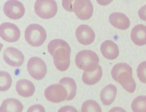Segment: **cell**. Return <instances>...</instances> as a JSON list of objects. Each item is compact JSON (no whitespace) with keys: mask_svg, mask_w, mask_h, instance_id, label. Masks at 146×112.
<instances>
[{"mask_svg":"<svg viewBox=\"0 0 146 112\" xmlns=\"http://www.w3.org/2000/svg\"><path fill=\"white\" fill-rule=\"evenodd\" d=\"M138 14L141 19L146 21V5L139 9Z\"/></svg>","mask_w":146,"mask_h":112,"instance_id":"cell-27","label":"cell"},{"mask_svg":"<svg viewBox=\"0 0 146 112\" xmlns=\"http://www.w3.org/2000/svg\"><path fill=\"white\" fill-rule=\"evenodd\" d=\"M16 90L18 94L24 97H30L35 91L33 84L28 80L23 79L19 80L16 85Z\"/></svg>","mask_w":146,"mask_h":112,"instance_id":"cell-15","label":"cell"},{"mask_svg":"<svg viewBox=\"0 0 146 112\" xmlns=\"http://www.w3.org/2000/svg\"><path fill=\"white\" fill-rule=\"evenodd\" d=\"M59 84L63 85L68 92L67 101H70L74 98L76 96L77 86L75 80L70 77L62 78L59 82Z\"/></svg>","mask_w":146,"mask_h":112,"instance_id":"cell-20","label":"cell"},{"mask_svg":"<svg viewBox=\"0 0 146 112\" xmlns=\"http://www.w3.org/2000/svg\"><path fill=\"white\" fill-rule=\"evenodd\" d=\"M131 108L133 112H146V96L136 97L132 102Z\"/></svg>","mask_w":146,"mask_h":112,"instance_id":"cell-21","label":"cell"},{"mask_svg":"<svg viewBox=\"0 0 146 112\" xmlns=\"http://www.w3.org/2000/svg\"><path fill=\"white\" fill-rule=\"evenodd\" d=\"M117 94V87L114 85L110 84L102 90L100 94V99L104 105H109L115 100Z\"/></svg>","mask_w":146,"mask_h":112,"instance_id":"cell-17","label":"cell"},{"mask_svg":"<svg viewBox=\"0 0 146 112\" xmlns=\"http://www.w3.org/2000/svg\"><path fill=\"white\" fill-rule=\"evenodd\" d=\"M0 32L1 38L6 42H16L20 37V30L16 25L13 23H5L1 24Z\"/></svg>","mask_w":146,"mask_h":112,"instance_id":"cell-10","label":"cell"},{"mask_svg":"<svg viewBox=\"0 0 146 112\" xmlns=\"http://www.w3.org/2000/svg\"><path fill=\"white\" fill-rule=\"evenodd\" d=\"M131 38L137 45L142 46L146 44V26L143 25H136L132 30Z\"/></svg>","mask_w":146,"mask_h":112,"instance_id":"cell-16","label":"cell"},{"mask_svg":"<svg viewBox=\"0 0 146 112\" xmlns=\"http://www.w3.org/2000/svg\"><path fill=\"white\" fill-rule=\"evenodd\" d=\"M27 68L30 75L36 80H42L47 73L46 64L43 60L37 57H33L29 59Z\"/></svg>","mask_w":146,"mask_h":112,"instance_id":"cell-6","label":"cell"},{"mask_svg":"<svg viewBox=\"0 0 146 112\" xmlns=\"http://www.w3.org/2000/svg\"><path fill=\"white\" fill-rule=\"evenodd\" d=\"M82 112H102L99 104L95 100H88L83 103L81 107Z\"/></svg>","mask_w":146,"mask_h":112,"instance_id":"cell-22","label":"cell"},{"mask_svg":"<svg viewBox=\"0 0 146 112\" xmlns=\"http://www.w3.org/2000/svg\"><path fill=\"white\" fill-rule=\"evenodd\" d=\"M109 112H127L123 108L120 107H114L110 110Z\"/></svg>","mask_w":146,"mask_h":112,"instance_id":"cell-28","label":"cell"},{"mask_svg":"<svg viewBox=\"0 0 146 112\" xmlns=\"http://www.w3.org/2000/svg\"><path fill=\"white\" fill-rule=\"evenodd\" d=\"M46 98L50 102L59 103L65 100L68 97V92L62 85L53 84L48 87L44 91Z\"/></svg>","mask_w":146,"mask_h":112,"instance_id":"cell-7","label":"cell"},{"mask_svg":"<svg viewBox=\"0 0 146 112\" xmlns=\"http://www.w3.org/2000/svg\"><path fill=\"white\" fill-rule=\"evenodd\" d=\"M110 23L113 26L119 29H127L130 25V21L128 17L120 12H114L109 17Z\"/></svg>","mask_w":146,"mask_h":112,"instance_id":"cell-14","label":"cell"},{"mask_svg":"<svg viewBox=\"0 0 146 112\" xmlns=\"http://www.w3.org/2000/svg\"><path fill=\"white\" fill-rule=\"evenodd\" d=\"M27 112H45V110L42 105H35L29 107Z\"/></svg>","mask_w":146,"mask_h":112,"instance_id":"cell-25","label":"cell"},{"mask_svg":"<svg viewBox=\"0 0 146 112\" xmlns=\"http://www.w3.org/2000/svg\"><path fill=\"white\" fill-rule=\"evenodd\" d=\"M23 108V105L18 100L9 98L3 102L1 107V112H22Z\"/></svg>","mask_w":146,"mask_h":112,"instance_id":"cell-18","label":"cell"},{"mask_svg":"<svg viewBox=\"0 0 146 112\" xmlns=\"http://www.w3.org/2000/svg\"><path fill=\"white\" fill-rule=\"evenodd\" d=\"M3 58L7 64L14 67H20L24 61L23 53L16 48L9 47L3 50Z\"/></svg>","mask_w":146,"mask_h":112,"instance_id":"cell-9","label":"cell"},{"mask_svg":"<svg viewBox=\"0 0 146 112\" xmlns=\"http://www.w3.org/2000/svg\"><path fill=\"white\" fill-rule=\"evenodd\" d=\"M25 39L31 46L38 47L41 45L46 38V31L40 25L33 24L29 25L25 30Z\"/></svg>","mask_w":146,"mask_h":112,"instance_id":"cell-4","label":"cell"},{"mask_svg":"<svg viewBox=\"0 0 146 112\" xmlns=\"http://www.w3.org/2000/svg\"><path fill=\"white\" fill-rule=\"evenodd\" d=\"M111 74L113 78L128 92L133 93L135 91L136 84L133 78L132 69L129 64L124 63L116 64Z\"/></svg>","mask_w":146,"mask_h":112,"instance_id":"cell-2","label":"cell"},{"mask_svg":"<svg viewBox=\"0 0 146 112\" xmlns=\"http://www.w3.org/2000/svg\"><path fill=\"white\" fill-rule=\"evenodd\" d=\"M58 112H78L76 109L70 105H67L62 107Z\"/></svg>","mask_w":146,"mask_h":112,"instance_id":"cell-26","label":"cell"},{"mask_svg":"<svg viewBox=\"0 0 146 112\" xmlns=\"http://www.w3.org/2000/svg\"><path fill=\"white\" fill-rule=\"evenodd\" d=\"M48 49L56 68L62 72L66 70L70 66L71 52L68 43L62 39H54L48 44Z\"/></svg>","mask_w":146,"mask_h":112,"instance_id":"cell-1","label":"cell"},{"mask_svg":"<svg viewBox=\"0 0 146 112\" xmlns=\"http://www.w3.org/2000/svg\"><path fill=\"white\" fill-rule=\"evenodd\" d=\"M137 76L142 82L146 83V61L141 62L137 69Z\"/></svg>","mask_w":146,"mask_h":112,"instance_id":"cell-24","label":"cell"},{"mask_svg":"<svg viewBox=\"0 0 146 112\" xmlns=\"http://www.w3.org/2000/svg\"><path fill=\"white\" fill-rule=\"evenodd\" d=\"M75 35L77 40L82 44H90L95 40L96 35L92 28L87 25H80L77 28Z\"/></svg>","mask_w":146,"mask_h":112,"instance_id":"cell-12","label":"cell"},{"mask_svg":"<svg viewBox=\"0 0 146 112\" xmlns=\"http://www.w3.org/2000/svg\"><path fill=\"white\" fill-rule=\"evenodd\" d=\"M93 6L89 1H75L72 5V12L82 20L89 19L93 13Z\"/></svg>","mask_w":146,"mask_h":112,"instance_id":"cell-8","label":"cell"},{"mask_svg":"<svg viewBox=\"0 0 146 112\" xmlns=\"http://www.w3.org/2000/svg\"><path fill=\"white\" fill-rule=\"evenodd\" d=\"M34 9L36 13L40 18L48 19L56 15L58 6L54 1H37L35 4Z\"/></svg>","mask_w":146,"mask_h":112,"instance_id":"cell-5","label":"cell"},{"mask_svg":"<svg viewBox=\"0 0 146 112\" xmlns=\"http://www.w3.org/2000/svg\"><path fill=\"white\" fill-rule=\"evenodd\" d=\"M3 9L6 15L13 20L21 18L25 13L24 6L21 3L17 1H7L4 5Z\"/></svg>","mask_w":146,"mask_h":112,"instance_id":"cell-11","label":"cell"},{"mask_svg":"<svg viewBox=\"0 0 146 112\" xmlns=\"http://www.w3.org/2000/svg\"><path fill=\"white\" fill-rule=\"evenodd\" d=\"M12 79L9 74L4 71L1 72V91H5L10 87Z\"/></svg>","mask_w":146,"mask_h":112,"instance_id":"cell-23","label":"cell"},{"mask_svg":"<svg viewBox=\"0 0 146 112\" xmlns=\"http://www.w3.org/2000/svg\"><path fill=\"white\" fill-rule=\"evenodd\" d=\"M99 58L96 53L89 50L79 52L75 58L77 66L87 72H92L96 70L99 66Z\"/></svg>","mask_w":146,"mask_h":112,"instance_id":"cell-3","label":"cell"},{"mask_svg":"<svg viewBox=\"0 0 146 112\" xmlns=\"http://www.w3.org/2000/svg\"><path fill=\"white\" fill-rule=\"evenodd\" d=\"M100 49L103 56L108 59H115L119 54L118 46L112 40L105 41L102 44Z\"/></svg>","mask_w":146,"mask_h":112,"instance_id":"cell-13","label":"cell"},{"mask_svg":"<svg viewBox=\"0 0 146 112\" xmlns=\"http://www.w3.org/2000/svg\"><path fill=\"white\" fill-rule=\"evenodd\" d=\"M102 75V69L99 65L96 70L93 72L84 71L82 75V81L86 84L93 85L100 81Z\"/></svg>","mask_w":146,"mask_h":112,"instance_id":"cell-19","label":"cell"}]
</instances>
